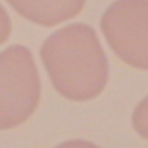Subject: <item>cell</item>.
Instances as JSON below:
<instances>
[{
  "mask_svg": "<svg viewBox=\"0 0 148 148\" xmlns=\"http://www.w3.org/2000/svg\"><path fill=\"white\" fill-rule=\"evenodd\" d=\"M40 100V77L33 54L23 44L0 52V131L16 129L35 114Z\"/></svg>",
  "mask_w": 148,
  "mask_h": 148,
  "instance_id": "7a4b0ae2",
  "label": "cell"
},
{
  "mask_svg": "<svg viewBox=\"0 0 148 148\" xmlns=\"http://www.w3.org/2000/svg\"><path fill=\"white\" fill-rule=\"evenodd\" d=\"M40 60L52 87L66 100L88 102L108 85V58L96 31L87 23H71L48 35Z\"/></svg>",
  "mask_w": 148,
  "mask_h": 148,
  "instance_id": "6da1fadb",
  "label": "cell"
},
{
  "mask_svg": "<svg viewBox=\"0 0 148 148\" xmlns=\"http://www.w3.org/2000/svg\"><path fill=\"white\" fill-rule=\"evenodd\" d=\"M100 29L121 62L148 71V0H115L100 17Z\"/></svg>",
  "mask_w": 148,
  "mask_h": 148,
  "instance_id": "3957f363",
  "label": "cell"
},
{
  "mask_svg": "<svg viewBox=\"0 0 148 148\" xmlns=\"http://www.w3.org/2000/svg\"><path fill=\"white\" fill-rule=\"evenodd\" d=\"M56 148H100L98 144L90 143V140H83V138H71V140H66V143L58 144Z\"/></svg>",
  "mask_w": 148,
  "mask_h": 148,
  "instance_id": "52a82bcc",
  "label": "cell"
},
{
  "mask_svg": "<svg viewBox=\"0 0 148 148\" xmlns=\"http://www.w3.org/2000/svg\"><path fill=\"white\" fill-rule=\"evenodd\" d=\"M12 33V19L8 16V12L2 4H0V44H4Z\"/></svg>",
  "mask_w": 148,
  "mask_h": 148,
  "instance_id": "8992f818",
  "label": "cell"
},
{
  "mask_svg": "<svg viewBox=\"0 0 148 148\" xmlns=\"http://www.w3.org/2000/svg\"><path fill=\"white\" fill-rule=\"evenodd\" d=\"M27 21L54 27L79 16L87 0H6Z\"/></svg>",
  "mask_w": 148,
  "mask_h": 148,
  "instance_id": "277c9868",
  "label": "cell"
},
{
  "mask_svg": "<svg viewBox=\"0 0 148 148\" xmlns=\"http://www.w3.org/2000/svg\"><path fill=\"white\" fill-rule=\"evenodd\" d=\"M131 123H133V129L143 138L148 140V96L137 104V108L131 115Z\"/></svg>",
  "mask_w": 148,
  "mask_h": 148,
  "instance_id": "5b68a950",
  "label": "cell"
}]
</instances>
